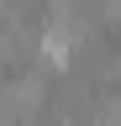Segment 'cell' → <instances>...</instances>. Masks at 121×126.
I'll list each match as a JSON object with an SVG mask.
<instances>
[{"instance_id": "1", "label": "cell", "mask_w": 121, "mask_h": 126, "mask_svg": "<svg viewBox=\"0 0 121 126\" xmlns=\"http://www.w3.org/2000/svg\"><path fill=\"white\" fill-rule=\"evenodd\" d=\"M89 126H121V94L95 100V121H89Z\"/></svg>"}, {"instance_id": "2", "label": "cell", "mask_w": 121, "mask_h": 126, "mask_svg": "<svg viewBox=\"0 0 121 126\" xmlns=\"http://www.w3.org/2000/svg\"><path fill=\"white\" fill-rule=\"evenodd\" d=\"M5 11H11V0H0V16H5Z\"/></svg>"}, {"instance_id": "3", "label": "cell", "mask_w": 121, "mask_h": 126, "mask_svg": "<svg viewBox=\"0 0 121 126\" xmlns=\"http://www.w3.org/2000/svg\"><path fill=\"white\" fill-rule=\"evenodd\" d=\"M0 89H5V68H0Z\"/></svg>"}, {"instance_id": "4", "label": "cell", "mask_w": 121, "mask_h": 126, "mask_svg": "<svg viewBox=\"0 0 121 126\" xmlns=\"http://www.w3.org/2000/svg\"><path fill=\"white\" fill-rule=\"evenodd\" d=\"M63 126H79V121H63Z\"/></svg>"}]
</instances>
